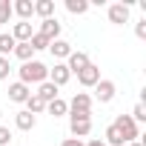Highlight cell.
I'll list each match as a JSON object with an SVG mask.
<instances>
[{
  "mask_svg": "<svg viewBox=\"0 0 146 146\" xmlns=\"http://www.w3.org/2000/svg\"><path fill=\"white\" fill-rule=\"evenodd\" d=\"M17 75H20V83H26V86L37 83L40 86L43 80H49V66L40 63V60H29V63H23L17 69Z\"/></svg>",
  "mask_w": 146,
  "mask_h": 146,
  "instance_id": "6da1fadb",
  "label": "cell"
},
{
  "mask_svg": "<svg viewBox=\"0 0 146 146\" xmlns=\"http://www.w3.org/2000/svg\"><path fill=\"white\" fill-rule=\"evenodd\" d=\"M117 132H120V137H123V143H135L140 135H137V123L129 117V115H117L115 117V123H112Z\"/></svg>",
  "mask_w": 146,
  "mask_h": 146,
  "instance_id": "7a4b0ae2",
  "label": "cell"
},
{
  "mask_svg": "<svg viewBox=\"0 0 146 146\" xmlns=\"http://www.w3.org/2000/svg\"><path fill=\"white\" fill-rule=\"evenodd\" d=\"M69 132L72 137H86L92 132V115H69Z\"/></svg>",
  "mask_w": 146,
  "mask_h": 146,
  "instance_id": "3957f363",
  "label": "cell"
},
{
  "mask_svg": "<svg viewBox=\"0 0 146 146\" xmlns=\"http://www.w3.org/2000/svg\"><path fill=\"white\" fill-rule=\"evenodd\" d=\"M69 115H92V95L78 92L69 100Z\"/></svg>",
  "mask_w": 146,
  "mask_h": 146,
  "instance_id": "277c9868",
  "label": "cell"
},
{
  "mask_svg": "<svg viewBox=\"0 0 146 146\" xmlns=\"http://www.w3.org/2000/svg\"><path fill=\"white\" fill-rule=\"evenodd\" d=\"M115 80H106V78H100L98 83H95V98L100 100V103H112L115 100Z\"/></svg>",
  "mask_w": 146,
  "mask_h": 146,
  "instance_id": "5b68a950",
  "label": "cell"
},
{
  "mask_svg": "<svg viewBox=\"0 0 146 146\" xmlns=\"http://www.w3.org/2000/svg\"><path fill=\"white\" fill-rule=\"evenodd\" d=\"M129 15H132L129 3H112V6H109V23H115V26L129 23Z\"/></svg>",
  "mask_w": 146,
  "mask_h": 146,
  "instance_id": "8992f818",
  "label": "cell"
},
{
  "mask_svg": "<svg viewBox=\"0 0 146 146\" xmlns=\"http://www.w3.org/2000/svg\"><path fill=\"white\" fill-rule=\"evenodd\" d=\"M92 60H89V54L86 52H72L69 57H66V69H69V75H78L80 69H86Z\"/></svg>",
  "mask_w": 146,
  "mask_h": 146,
  "instance_id": "52a82bcc",
  "label": "cell"
},
{
  "mask_svg": "<svg viewBox=\"0 0 146 146\" xmlns=\"http://www.w3.org/2000/svg\"><path fill=\"white\" fill-rule=\"evenodd\" d=\"M12 37H15V43H29L32 40V35H35V29H32V23L29 20H17L15 26H12V32H9Z\"/></svg>",
  "mask_w": 146,
  "mask_h": 146,
  "instance_id": "ba28073f",
  "label": "cell"
},
{
  "mask_svg": "<svg viewBox=\"0 0 146 146\" xmlns=\"http://www.w3.org/2000/svg\"><path fill=\"white\" fill-rule=\"evenodd\" d=\"M98 80H100V69H98L95 63H89L86 69H80V72H78V83H80V86H86V89H92Z\"/></svg>",
  "mask_w": 146,
  "mask_h": 146,
  "instance_id": "9c48e42d",
  "label": "cell"
},
{
  "mask_svg": "<svg viewBox=\"0 0 146 146\" xmlns=\"http://www.w3.org/2000/svg\"><path fill=\"white\" fill-rule=\"evenodd\" d=\"M37 35H43L49 43H52V40H60V23H57V17L40 20V29H37Z\"/></svg>",
  "mask_w": 146,
  "mask_h": 146,
  "instance_id": "30bf717a",
  "label": "cell"
},
{
  "mask_svg": "<svg viewBox=\"0 0 146 146\" xmlns=\"http://www.w3.org/2000/svg\"><path fill=\"white\" fill-rule=\"evenodd\" d=\"M69 78H72V75H69L66 63H54V66L49 69V83H54L57 89H60V86H66V83H69Z\"/></svg>",
  "mask_w": 146,
  "mask_h": 146,
  "instance_id": "8fae6325",
  "label": "cell"
},
{
  "mask_svg": "<svg viewBox=\"0 0 146 146\" xmlns=\"http://www.w3.org/2000/svg\"><path fill=\"white\" fill-rule=\"evenodd\" d=\"M12 15H17L20 20H29L35 15V3H32V0H15V3H12Z\"/></svg>",
  "mask_w": 146,
  "mask_h": 146,
  "instance_id": "7c38bea8",
  "label": "cell"
},
{
  "mask_svg": "<svg viewBox=\"0 0 146 146\" xmlns=\"http://www.w3.org/2000/svg\"><path fill=\"white\" fill-rule=\"evenodd\" d=\"M49 52H52V57L66 60V57L75 52V49H72V43H66V40H52V43H49Z\"/></svg>",
  "mask_w": 146,
  "mask_h": 146,
  "instance_id": "4fadbf2b",
  "label": "cell"
},
{
  "mask_svg": "<svg viewBox=\"0 0 146 146\" xmlns=\"http://www.w3.org/2000/svg\"><path fill=\"white\" fill-rule=\"evenodd\" d=\"M29 95H32V89H29L26 83H20V80L9 86V100H15V103H26Z\"/></svg>",
  "mask_w": 146,
  "mask_h": 146,
  "instance_id": "5bb4252c",
  "label": "cell"
},
{
  "mask_svg": "<svg viewBox=\"0 0 146 146\" xmlns=\"http://www.w3.org/2000/svg\"><path fill=\"white\" fill-rule=\"evenodd\" d=\"M15 126H17L20 132H32V129L37 126V117H35V115H29V112L23 109V112H17V115H15Z\"/></svg>",
  "mask_w": 146,
  "mask_h": 146,
  "instance_id": "9a60e30c",
  "label": "cell"
},
{
  "mask_svg": "<svg viewBox=\"0 0 146 146\" xmlns=\"http://www.w3.org/2000/svg\"><path fill=\"white\" fill-rule=\"evenodd\" d=\"M35 95H37L43 103H52L54 98H60V95H57V86H54V83H49V80H43V83L37 86V92H35Z\"/></svg>",
  "mask_w": 146,
  "mask_h": 146,
  "instance_id": "2e32d148",
  "label": "cell"
},
{
  "mask_svg": "<svg viewBox=\"0 0 146 146\" xmlns=\"http://www.w3.org/2000/svg\"><path fill=\"white\" fill-rule=\"evenodd\" d=\"M46 112H49L52 117H63V115H69V103H66L63 98H54L52 103H46Z\"/></svg>",
  "mask_w": 146,
  "mask_h": 146,
  "instance_id": "e0dca14e",
  "label": "cell"
},
{
  "mask_svg": "<svg viewBox=\"0 0 146 146\" xmlns=\"http://www.w3.org/2000/svg\"><path fill=\"white\" fill-rule=\"evenodd\" d=\"M35 15H40L43 20L54 17V3L52 0H35Z\"/></svg>",
  "mask_w": 146,
  "mask_h": 146,
  "instance_id": "ac0fdd59",
  "label": "cell"
},
{
  "mask_svg": "<svg viewBox=\"0 0 146 146\" xmlns=\"http://www.w3.org/2000/svg\"><path fill=\"white\" fill-rule=\"evenodd\" d=\"M26 112H29V115H35V117H37V115H40V112H46V103H43V100H40V98H37V95H35V92H32V95H29V98H26Z\"/></svg>",
  "mask_w": 146,
  "mask_h": 146,
  "instance_id": "d6986e66",
  "label": "cell"
},
{
  "mask_svg": "<svg viewBox=\"0 0 146 146\" xmlns=\"http://www.w3.org/2000/svg\"><path fill=\"white\" fill-rule=\"evenodd\" d=\"M66 12L69 15H86L89 3H86V0H66Z\"/></svg>",
  "mask_w": 146,
  "mask_h": 146,
  "instance_id": "ffe728a7",
  "label": "cell"
},
{
  "mask_svg": "<svg viewBox=\"0 0 146 146\" xmlns=\"http://www.w3.org/2000/svg\"><path fill=\"white\" fill-rule=\"evenodd\" d=\"M12 54H15V57H17V60H23V63H29V60H32V54H35V49H32V46H29V43H17V46H15V52H12Z\"/></svg>",
  "mask_w": 146,
  "mask_h": 146,
  "instance_id": "44dd1931",
  "label": "cell"
},
{
  "mask_svg": "<svg viewBox=\"0 0 146 146\" xmlns=\"http://www.w3.org/2000/svg\"><path fill=\"white\" fill-rule=\"evenodd\" d=\"M15 46H17V43H15L12 35H0V57H9V54L15 52Z\"/></svg>",
  "mask_w": 146,
  "mask_h": 146,
  "instance_id": "7402d4cb",
  "label": "cell"
},
{
  "mask_svg": "<svg viewBox=\"0 0 146 146\" xmlns=\"http://www.w3.org/2000/svg\"><path fill=\"white\" fill-rule=\"evenodd\" d=\"M103 143H109V146H123V137H120V132H117L115 126H106V137H103Z\"/></svg>",
  "mask_w": 146,
  "mask_h": 146,
  "instance_id": "603a6c76",
  "label": "cell"
},
{
  "mask_svg": "<svg viewBox=\"0 0 146 146\" xmlns=\"http://www.w3.org/2000/svg\"><path fill=\"white\" fill-rule=\"evenodd\" d=\"M29 46H32L35 52H43V49H49V40H46L43 35H37V32H35V35H32V40H29Z\"/></svg>",
  "mask_w": 146,
  "mask_h": 146,
  "instance_id": "cb8c5ba5",
  "label": "cell"
},
{
  "mask_svg": "<svg viewBox=\"0 0 146 146\" xmlns=\"http://www.w3.org/2000/svg\"><path fill=\"white\" fill-rule=\"evenodd\" d=\"M15 15H12V3L9 0H0V23H9Z\"/></svg>",
  "mask_w": 146,
  "mask_h": 146,
  "instance_id": "d4e9b609",
  "label": "cell"
},
{
  "mask_svg": "<svg viewBox=\"0 0 146 146\" xmlns=\"http://www.w3.org/2000/svg\"><path fill=\"white\" fill-rule=\"evenodd\" d=\"M129 117H132L135 123H143V120H146V106H143V100H140V103L132 109V115H129Z\"/></svg>",
  "mask_w": 146,
  "mask_h": 146,
  "instance_id": "484cf974",
  "label": "cell"
},
{
  "mask_svg": "<svg viewBox=\"0 0 146 146\" xmlns=\"http://www.w3.org/2000/svg\"><path fill=\"white\" fill-rule=\"evenodd\" d=\"M9 72H12L9 57H0V80H6V78H9Z\"/></svg>",
  "mask_w": 146,
  "mask_h": 146,
  "instance_id": "4316f807",
  "label": "cell"
},
{
  "mask_svg": "<svg viewBox=\"0 0 146 146\" xmlns=\"http://www.w3.org/2000/svg\"><path fill=\"white\" fill-rule=\"evenodd\" d=\"M0 146H12V132H9V126H0Z\"/></svg>",
  "mask_w": 146,
  "mask_h": 146,
  "instance_id": "83f0119b",
  "label": "cell"
},
{
  "mask_svg": "<svg viewBox=\"0 0 146 146\" xmlns=\"http://www.w3.org/2000/svg\"><path fill=\"white\" fill-rule=\"evenodd\" d=\"M135 35H137V37H140V40H146V17H143V20H137V23H135Z\"/></svg>",
  "mask_w": 146,
  "mask_h": 146,
  "instance_id": "f1b7e54d",
  "label": "cell"
},
{
  "mask_svg": "<svg viewBox=\"0 0 146 146\" xmlns=\"http://www.w3.org/2000/svg\"><path fill=\"white\" fill-rule=\"evenodd\" d=\"M60 146H86V140H80V137H66Z\"/></svg>",
  "mask_w": 146,
  "mask_h": 146,
  "instance_id": "f546056e",
  "label": "cell"
},
{
  "mask_svg": "<svg viewBox=\"0 0 146 146\" xmlns=\"http://www.w3.org/2000/svg\"><path fill=\"white\" fill-rule=\"evenodd\" d=\"M86 146H106V143H103V137H92Z\"/></svg>",
  "mask_w": 146,
  "mask_h": 146,
  "instance_id": "4dcf8cb0",
  "label": "cell"
},
{
  "mask_svg": "<svg viewBox=\"0 0 146 146\" xmlns=\"http://www.w3.org/2000/svg\"><path fill=\"white\" fill-rule=\"evenodd\" d=\"M126 146H143V143H137V140H135V143H126Z\"/></svg>",
  "mask_w": 146,
  "mask_h": 146,
  "instance_id": "1f68e13d",
  "label": "cell"
},
{
  "mask_svg": "<svg viewBox=\"0 0 146 146\" xmlns=\"http://www.w3.org/2000/svg\"><path fill=\"white\" fill-rule=\"evenodd\" d=\"M0 117H3V112H0Z\"/></svg>",
  "mask_w": 146,
  "mask_h": 146,
  "instance_id": "d6a6232c",
  "label": "cell"
}]
</instances>
